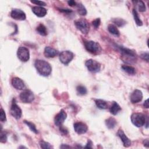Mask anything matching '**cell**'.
Wrapping results in <instances>:
<instances>
[{
	"label": "cell",
	"instance_id": "cb8c5ba5",
	"mask_svg": "<svg viewBox=\"0 0 149 149\" xmlns=\"http://www.w3.org/2000/svg\"><path fill=\"white\" fill-rule=\"evenodd\" d=\"M132 14H133V15L134 20L136 24H137V25L139 26H142L143 25V22H142V21L141 20V19H140V18L138 15L137 11H136L135 9H133V11H132Z\"/></svg>",
	"mask_w": 149,
	"mask_h": 149
},
{
	"label": "cell",
	"instance_id": "83f0119b",
	"mask_svg": "<svg viewBox=\"0 0 149 149\" xmlns=\"http://www.w3.org/2000/svg\"><path fill=\"white\" fill-rule=\"evenodd\" d=\"M112 21L118 27H123L127 24V22L122 18H114Z\"/></svg>",
	"mask_w": 149,
	"mask_h": 149
},
{
	"label": "cell",
	"instance_id": "277c9868",
	"mask_svg": "<svg viewBox=\"0 0 149 149\" xmlns=\"http://www.w3.org/2000/svg\"><path fill=\"white\" fill-rule=\"evenodd\" d=\"M116 47L118 48L119 50L121 51V53L122 54V56L125 58L126 59H124V60H126V61H130V62L132 61H134L136 59V53L132 50V49L128 48H125L123 46H121V45H116ZM126 61L125 62H126Z\"/></svg>",
	"mask_w": 149,
	"mask_h": 149
},
{
	"label": "cell",
	"instance_id": "ffe728a7",
	"mask_svg": "<svg viewBox=\"0 0 149 149\" xmlns=\"http://www.w3.org/2000/svg\"><path fill=\"white\" fill-rule=\"evenodd\" d=\"M117 122L116 119L113 117H110L105 120V125L109 129H114L117 125Z\"/></svg>",
	"mask_w": 149,
	"mask_h": 149
},
{
	"label": "cell",
	"instance_id": "ba28073f",
	"mask_svg": "<svg viewBox=\"0 0 149 149\" xmlns=\"http://www.w3.org/2000/svg\"><path fill=\"white\" fill-rule=\"evenodd\" d=\"M10 113L11 115L16 119H19L22 115V111L20 108L16 103L15 99H13L10 108Z\"/></svg>",
	"mask_w": 149,
	"mask_h": 149
},
{
	"label": "cell",
	"instance_id": "4316f807",
	"mask_svg": "<svg viewBox=\"0 0 149 149\" xmlns=\"http://www.w3.org/2000/svg\"><path fill=\"white\" fill-rule=\"evenodd\" d=\"M133 3L134 4V5L137 7L138 10L140 12H144L146 10V5L142 1H133Z\"/></svg>",
	"mask_w": 149,
	"mask_h": 149
},
{
	"label": "cell",
	"instance_id": "4fadbf2b",
	"mask_svg": "<svg viewBox=\"0 0 149 149\" xmlns=\"http://www.w3.org/2000/svg\"><path fill=\"white\" fill-rule=\"evenodd\" d=\"M74 130L78 134H82L86 133L88 131V127L86 124L82 122H77L73 125Z\"/></svg>",
	"mask_w": 149,
	"mask_h": 149
},
{
	"label": "cell",
	"instance_id": "2e32d148",
	"mask_svg": "<svg viewBox=\"0 0 149 149\" xmlns=\"http://www.w3.org/2000/svg\"><path fill=\"white\" fill-rule=\"evenodd\" d=\"M11 83L14 88L17 90H23L25 88V84H24V82L18 77L12 78Z\"/></svg>",
	"mask_w": 149,
	"mask_h": 149
},
{
	"label": "cell",
	"instance_id": "3957f363",
	"mask_svg": "<svg viewBox=\"0 0 149 149\" xmlns=\"http://www.w3.org/2000/svg\"><path fill=\"white\" fill-rule=\"evenodd\" d=\"M131 119L133 125L138 128L144 126L147 121L146 120L145 115L143 114L139 113H135L132 114Z\"/></svg>",
	"mask_w": 149,
	"mask_h": 149
},
{
	"label": "cell",
	"instance_id": "f546056e",
	"mask_svg": "<svg viewBox=\"0 0 149 149\" xmlns=\"http://www.w3.org/2000/svg\"><path fill=\"white\" fill-rule=\"evenodd\" d=\"M24 123L26 124L28 127L30 128V129L32 132H33L34 133H36V134L38 133V131H37V129H36V127L35 125L33 123H32L30 121H24Z\"/></svg>",
	"mask_w": 149,
	"mask_h": 149
},
{
	"label": "cell",
	"instance_id": "9a60e30c",
	"mask_svg": "<svg viewBox=\"0 0 149 149\" xmlns=\"http://www.w3.org/2000/svg\"><path fill=\"white\" fill-rule=\"evenodd\" d=\"M117 135L119 136V138L121 139L124 147H129L131 145L132 143H131V140L127 137V136H126V134H125V133H124V132L122 129H119L118 131Z\"/></svg>",
	"mask_w": 149,
	"mask_h": 149
},
{
	"label": "cell",
	"instance_id": "74e56055",
	"mask_svg": "<svg viewBox=\"0 0 149 149\" xmlns=\"http://www.w3.org/2000/svg\"><path fill=\"white\" fill-rule=\"evenodd\" d=\"M92 145H93V142L90 140H88V143H87L86 146L84 147V148H93Z\"/></svg>",
	"mask_w": 149,
	"mask_h": 149
},
{
	"label": "cell",
	"instance_id": "5bb4252c",
	"mask_svg": "<svg viewBox=\"0 0 149 149\" xmlns=\"http://www.w3.org/2000/svg\"><path fill=\"white\" fill-rule=\"evenodd\" d=\"M143 99V93L142 91L138 89H136L133 91L131 96V102L133 104L138 103L140 102Z\"/></svg>",
	"mask_w": 149,
	"mask_h": 149
},
{
	"label": "cell",
	"instance_id": "4dcf8cb0",
	"mask_svg": "<svg viewBox=\"0 0 149 149\" xmlns=\"http://www.w3.org/2000/svg\"><path fill=\"white\" fill-rule=\"evenodd\" d=\"M39 144H40V146L41 148H42L46 149V148H53V147L50 144H49V143L46 142H45L44 140H41Z\"/></svg>",
	"mask_w": 149,
	"mask_h": 149
},
{
	"label": "cell",
	"instance_id": "d590c367",
	"mask_svg": "<svg viewBox=\"0 0 149 149\" xmlns=\"http://www.w3.org/2000/svg\"><path fill=\"white\" fill-rule=\"evenodd\" d=\"M31 3L33 4H34L36 5H39L40 7H43L45 6L46 4L43 1H31Z\"/></svg>",
	"mask_w": 149,
	"mask_h": 149
},
{
	"label": "cell",
	"instance_id": "7402d4cb",
	"mask_svg": "<svg viewBox=\"0 0 149 149\" xmlns=\"http://www.w3.org/2000/svg\"><path fill=\"white\" fill-rule=\"evenodd\" d=\"M95 103L97 107L101 109H105L108 108L107 103L102 99H97L95 100Z\"/></svg>",
	"mask_w": 149,
	"mask_h": 149
},
{
	"label": "cell",
	"instance_id": "6da1fadb",
	"mask_svg": "<svg viewBox=\"0 0 149 149\" xmlns=\"http://www.w3.org/2000/svg\"><path fill=\"white\" fill-rule=\"evenodd\" d=\"M34 67L38 73L40 75L43 76H49L52 71V67L51 65L44 60H36L34 63Z\"/></svg>",
	"mask_w": 149,
	"mask_h": 149
},
{
	"label": "cell",
	"instance_id": "836d02e7",
	"mask_svg": "<svg viewBox=\"0 0 149 149\" xmlns=\"http://www.w3.org/2000/svg\"><path fill=\"white\" fill-rule=\"evenodd\" d=\"M0 120L1 122H5L7 121V117H6V114L5 111L3 108L1 109V113H0Z\"/></svg>",
	"mask_w": 149,
	"mask_h": 149
},
{
	"label": "cell",
	"instance_id": "44dd1931",
	"mask_svg": "<svg viewBox=\"0 0 149 149\" xmlns=\"http://www.w3.org/2000/svg\"><path fill=\"white\" fill-rule=\"evenodd\" d=\"M36 31L39 34L43 36H46L48 34L47 28L42 23L40 24L37 27Z\"/></svg>",
	"mask_w": 149,
	"mask_h": 149
},
{
	"label": "cell",
	"instance_id": "8fae6325",
	"mask_svg": "<svg viewBox=\"0 0 149 149\" xmlns=\"http://www.w3.org/2000/svg\"><path fill=\"white\" fill-rule=\"evenodd\" d=\"M67 118V114L65 113L64 109H61L59 113L57 114L54 118L55 125L58 127L63 125L64 121Z\"/></svg>",
	"mask_w": 149,
	"mask_h": 149
},
{
	"label": "cell",
	"instance_id": "8d00e7d4",
	"mask_svg": "<svg viewBox=\"0 0 149 149\" xmlns=\"http://www.w3.org/2000/svg\"><path fill=\"white\" fill-rule=\"evenodd\" d=\"M59 10L63 12V13H65V14H71V13H72L73 11L71 9H59Z\"/></svg>",
	"mask_w": 149,
	"mask_h": 149
},
{
	"label": "cell",
	"instance_id": "603a6c76",
	"mask_svg": "<svg viewBox=\"0 0 149 149\" xmlns=\"http://www.w3.org/2000/svg\"><path fill=\"white\" fill-rule=\"evenodd\" d=\"M108 30L109 32L111 33L112 34H113L117 37L120 36V32L119 30L117 29V28L115 25H114V24H109L108 26Z\"/></svg>",
	"mask_w": 149,
	"mask_h": 149
},
{
	"label": "cell",
	"instance_id": "7c38bea8",
	"mask_svg": "<svg viewBox=\"0 0 149 149\" xmlns=\"http://www.w3.org/2000/svg\"><path fill=\"white\" fill-rule=\"evenodd\" d=\"M11 16L18 20H24L26 18V14L24 12L19 9H14L11 12Z\"/></svg>",
	"mask_w": 149,
	"mask_h": 149
},
{
	"label": "cell",
	"instance_id": "ac0fdd59",
	"mask_svg": "<svg viewBox=\"0 0 149 149\" xmlns=\"http://www.w3.org/2000/svg\"><path fill=\"white\" fill-rule=\"evenodd\" d=\"M44 54L47 58H54L58 54V51L56 49L51 47H46L44 48Z\"/></svg>",
	"mask_w": 149,
	"mask_h": 149
},
{
	"label": "cell",
	"instance_id": "ab89813d",
	"mask_svg": "<svg viewBox=\"0 0 149 149\" xmlns=\"http://www.w3.org/2000/svg\"><path fill=\"white\" fill-rule=\"evenodd\" d=\"M60 127H61L60 128V131L62 133H64V134H67L68 133V130L67 129H65L64 127H62V126Z\"/></svg>",
	"mask_w": 149,
	"mask_h": 149
},
{
	"label": "cell",
	"instance_id": "f35d334b",
	"mask_svg": "<svg viewBox=\"0 0 149 149\" xmlns=\"http://www.w3.org/2000/svg\"><path fill=\"white\" fill-rule=\"evenodd\" d=\"M68 4L71 7H75L77 4V3L74 1H73V0H71V1H68Z\"/></svg>",
	"mask_w": 149,
	"mask_h": 149
},
{
	"label": "cell",
	"instance_id": "1f68e13d",
	"mask_svg": "<svg viewBox=\"0 0 149 149\" xmlns=\"http://www.w3.org/2000/svg\"><path fill=\"white\" fill-rule=\"evenodd\" d=\"M101 24L100 18H97L92 22V24L95 29H98Z\"/></svg>",
	"mask_w": 149,
	"mask_h": 149
},
{
	"label": "cell",
	"instance_id": "d6986e66",
	"mask_svg": "<svg viewBox=\"0 0 149 149\" xmlns=\"http://www.w3.org/2000/svg\"><path fill=\"white\" fill-rule=\"evenodd\" d=\"M121 107L119 106V105L117 102H114L109 108V111L111 114L114 115H116L119 113V111H121Z\"/></svg>",
	"mask_w": 149,
	"mask_h": 149
},
{
	"label": "cell",
	"instance_id": "52a82bcc",
	"mask_svg": "<svg viewBox=\"0 0 149 149\" xmlns=\"http://www.w3.org/2000/svg\"><path fill=\"white\" fill-rule=\"evenodd\" d=\"M74 58V54L70 51H62L59 55V58L61 63L67 65H68Z\"/></svg>",
	"mask_w": 149,
	"mask_h": 149
},
{
	"label": "cell",
	"instance_id": "7a4b0ae2",
	"mask_svg": "<svg viewBox=\"0 0 149 149\" xmlns=\"http://www.w3.org/2000/svg\"><path fill=\"white\" fill-rule=\"evenodd\" d=\"M84 44L86 50L93 54H98L102 51L101 45L96 42L85 41Z\"/></svg>",
	"mask_w": 149,
	"mask_h": 149
},
{
	"label": "cell",
	"instance_id": "8992f818",
	"mask_svg": "<svg viewBox=\"0 0 149 149\" xmlns=\"http://www.w3.org/2000/svg\"><path fill=\"white\" fill-rule=\"evenodd\" d=\"M85 65L90 72L93 73L100 72L101 69V64L98 62L92 59L87 60L85 63Z\"/></svg>",
	"mask_w": 149,
	"mask_h": 149
},
{
	"label": "cell",
	"instance_id": "e575fe53",
	"mask_svg": "<svg viewBox=\"0 0 149 149\" xmlns=\"http://www.w3.org/2000/svg\"><path fill=\"white\" fill-rule=\"evenodd\" d=\"M140 57L144 61H147V63L148 62V57H149V54L148 52L146 53H143L140 55Z\"/></svg>",
	"mask_w": 149,
	"mask_h": 149
},
{
	"label": "cell",
	"instance_id": "f1b7e54d",
	"mask_svg": "<svg viewBox=\"0 0 149 149\" xmlns=\"http://www.w3.org/2000/svg\"><path fill=\"white\" fill-rule=\"evenodd\" d=\"M76 91L77 93L80 96H84L87 94V92H88V90H87V89L85 88L84 86L82 85H79L76 88Z\"/></svg>",
	"mask_w": 149,
	"mask_h": 149
},
{
	"label": "cell",
	"instance_id": "7bdbcfd3",
	"mask_svg": "<svg viewBox=\"0 0 149 149\" xmlns=\"http://www.w3.org/2000/svg\"><path fill=\"white\" fill-rule=\"evenodd\" d=\"M60 148H71V147L69 146H68L67 144H63L61 146H60Z\"/></svg>",
	"mask_w": 149,
	"mask_h": 149
},
{
	"label": "cell",
	"instance_id": "484cf974",
	"mask_svg": "<svg viewBox=\"0 0 149 149\" xmlns=\"http://www.w3.org/2000/svg\"><path fill=\"white\" fill-rule=\"evenodd\" d=\"M122 69L126 73L129 74H134L136 73V69L131 67V66H128V65H123L121 67Z\"/></svg>",
	"mask_w": 149,
	"mask_h": 149
},
{
	"label": "cell",
	"instance_id": "d4e9b609",
	"mask_svg": "<svg viewBox=\"0 0 149 149\" xmlns=\"http://www.w3.org/2000/svg\"><path fill=\"white\" fill-rule=\"evenodd\" d=\"M76 7L77 8V11L79 15L84 16L87 14V10L83 4L81 3H77Z\"/></svg>",
	"mask_w": 149,
	"mask_h": 149
},
{
	"label": "cell",
	"instance_id": "60d3db41",
	"mask_svg": "<svg viewBox=\"0 0 149 149\" xmlns=\"http://www.w3.org/2000/svg\"><path fill=\"white\" fill-rule=\"evenodd\" d=\"M143 144H144V146H145L146 147L148 148L149 146V142H148V139H146L144 140L143 142Z\"/></svg>",
	"mask_w": 149,
	"mask_h": 149
},
{
	"label": "cell",
	"instance_id": "5b68a950",
	"mask_svg": "<svg viewBox=\"0 0 149 149\" xmlns=\"http://www.w3.org/2000/svg\"><path fill=\"white\" fill-rule=\"evenodd\" d=\"M74 25L83 34H87L90 30L89 22L84 19H79L74 22Z\"/></svg>",
	"mask_w": 149,
	"mask_h": 149
},
{
	"label": "cell",
	"instance_id": "d6a6232c",
	"mask_svg": "<svg viewBox=\"0 0 149 149\" xmlns=\"http://www.w3.org/2000/svg\"><path fill=\"white\" fill-rule=\"evenodd\" d=\"M0 141H1V143H5L7 142V134L5 133V132H3L1 130V138H0Z\"/></svg>",
	"mask_w": 149,
	"mask_h": 149
},
{
	"label": "cell",
	"instance_id": "ee69618b",
	"mask_svg": "<svg viewBox=\"0 0 149 149\" xmlns=\"http://www.w3.org/2000/svg\"><path fill=\"white\" fill-rule=\"evenodd\" d=\"M19 148H26L25 147H23V146H21V147H20Z\"/></svg>",
	"mask_w": 149,
	"mask_h": 149
},
{
	"label": "cell",
	"instance_id": "9c48e42d",
	"mask_svg": "<svg viewBox=\"0 0 149 149\" xmlns=\"http://www.w3.org/2000/svg\"><path fill=\"white\" fill-rule=\"evenodd\" d=\"M20 99L23 103H31L34 100L33 93L29 90H24L20 94Z\"/></svg>",
	"mask_w": 149,
	"mask_h": 149
},
{
	"label": "cell",
	"instance_id": "b9f144b4",
	"mask_svg": "<svg viewBox=\"0 0 149 149\" xmlns=\"http://www.w3.org/2000/svg\"><path fill=\"white\" fill-rule=\"evenodd\" d=\"M143 105L145 108H148V99H147V100L144 102V104H143Z\"/></svg>",
	"mask_w": 149,
	"mask_h": 149
},
{
	"label": "cell",
	"instance_id": "e0dca14e",
	"mask_svg": "<svg viewBox=\"0 0 149 149\" xmlns=\"http://www.w3.org/2000/svg\"><path fill=\"white\" fill-rule=\"evenodd\" d=\"M32 12L33 14L39 18H43L47 15V11L43 7H34L32 8Z\"/></svg>",
	"mask_w": 149,
	"mask_h": 149
},
{
	"label": "cell",
	"instance_id": "30bf717a",
	"mask_svg": "<svg viewBox=\"0 0 149 149\" xmlns=\"http://www.w3.org/2000/svg\"><path fill=\"white\" fill-rule=\"evenodd\" d=\"M17 56L22 62H27L30 59V53L29 49L24 47H20L18 49Z\"/></svg>",
	"mask_w": 149,
	"mask_h": 149
}]
</instances>
